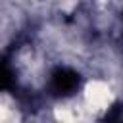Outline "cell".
<instances>
[{
    "label": "cell",
    "mask_w": 123,
    "mask_h": 123,
    "mask_svg": "<svg viewBox=\"0 0 123 123\" xmlns=\"http://www.w3.org/2000/svg\"><path fill=\"white\" fill-rule=\"evenodd\" d=\"M75 85H77V75L67 69H62L54 75V86L60 92H69L75 88Z\"/></svg>",
    "instance_id": "1"
}]
</instances>
